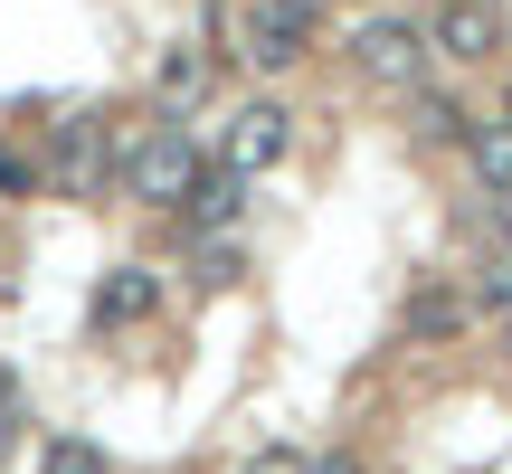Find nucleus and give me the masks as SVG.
<instances>
[{
	"instance_id": "obj_10",
	"label": "nucleus",
	"mask_w": 512,
	"mask_h": 474,
	"mask_svg": "<svg viewBox=\"0 0 512 474\" xmlns=\"http://www.w3.org/2000/svg\"><path fill=\"white\" fill-rule=\"evenodd\" d=\"M209 76H219V57H209V48H190V38H181V48H171L162 67H152V86H162V105L181 114V105H200V95H209Z\"/></svg>"
},
{
	"instance_id": "obj_16",
	"label": "nucleus",
	"mask_w": 512,
	"mask_h": 474,
	"mask_svg": "<svg viewBox=\"0 0 512 474\" xmlns=\"http://www.w3.org/2000/svg\"><path fill=\"white\" fill-rule=\"evenodd\" d=\"M38 181H48L38 162H19V152H0V200H19V190H38Z\"/></svg>"
},
{
	"instance_id": "obj_5",
	"label": "nucleus",
	"mask_w": 512,
	"mask_h": 474,
	"mask_svg": "<svg viewBox=\"0 0 512 474\" xmlns=\"http://www.w3.org/2000/svg\"><path fill=\"white\" fill-rule=\"evenodd\" d=\"M285 143H294V114L275 105V95H256V105H238V114H228V143H219V162L256 181V171H275V162H285Z\"/></svg>"
},
{
	"instance_id": "obj_21",
	"label": "nucleus",
	"mask_w": 512,
	"mask_h": 474,
	"mask_svg": "<svg viewBox=\"0 0 512 474\" xmlns=\"http://www.w3.org/2000/svg\"><path fill=\"white\" fill-rule=\"evenodd\" d=\"M503 323H512V304H503Z\"/></svg>"
},
{
	"instance_id": "obj_1",
	"label": "nucleus",
	"mask_w": 512,
	"mask_h": 474,
	"mask_svg": "<svg viewBox=\"0 0 512 474\" xmlns=\"http://www.w3.org/2000/svg\"><path fill=\"white\" fill-rule=\"evenodd\" d=\"M190 181H200V152H190L181 124H152L143 143L124 152V200H143V209H181Z\"/></svg>"
},
{
	"instance_id": "obj_6",
	"label": "nucleus",
	"mask_w": 512,
	"mask_h": 474,
	"mask_svg": "<svg viewBox=\"0 0 512 474\" xmlns=\"http://www.w3.org/2000/svg\"><path fill=\"white\" fill-rule=\"evenodd\" d=\"M427 48L456 57V67H484V57L503 48V10H494V0H437V19H427Z\"/></svg>"
},
{
	"instance_id": "obj_9",
	"label": "nucleus",
	"mask_w": 512,
	"mask_h": 474,
	"mask_svg": "<svg viewBox=\"0 0 512 474\" xmlns=\"http://www.w3.org/2000/svg\"><path fill=\"white\" fill-rule=\"evenodd\" d=\"M399 323H408V342H456V332H465V294L446 285V275H418Z\"/></svg>"
},
{
	"instance_id": "obj_17",
	"label": "nucleus",
	"mask_w": 512,
	"mask_h": 474,
	"mask_svg": "<svg viewBox=\"0 0 512 474\" xmlns=\"http://www.w3.org/2000/svg\"><path fill=\"white\" fill-rule=\"evenodd\" d=\"M238 474H304V456H294V446H256Z\"/></svg>"
},
{
	"instance_id": "obj_11",
	"label": "nucleus",
	"mask_w": 512,
	"mask_h": 474,
	"mask_svg": "<svg viewBox=\"0 0 512 474\" xmlns=\"http://www.w3.org/2000/svg\"><path fill=\"white\" fill-rule=\"evenodd\" d=\"M475 171H484V190H503V200H512V114L475 133Z\"/></svg>"
},
{
	"instance_id": "obj_18",
	"label": "nucleus",
	"mask_w": 512,
	"mask_h": 474,
	"mask_svg": "<svg viewBox=\"0 0 512 474\" xmlns=\"http://www.w3.org/2000/svg\"><path fill=\"white\" fill-rule=\"evenodd\" d=\"M10 418H19V380L0 370V446H10Z\"/></svg>"
},
{
	"instance_id": "obj_8",
	"label": "nucleus",
	"mask_w": 512,
	"mask_h": 474,
	"mask_svg": "<svg viewBox=\"0 0 512 474\" xmlns=\"http://www.w3.org/2000/svg\"><path fill=\"white\" fill-rule=\"evenodd\" d=\"M152 304H162V275H152V266H114L105 285H95V332H133V323H152Z\"/></svg>"
},
{
	"instance_id": "obj_19",
	"label": "nucleus",
	"mask_w": 512,
	"mask_h": 474,
	"mask_svg": "<svg viewBox=\"0 0 512 474\" xmlns=\"http://www.w3.org/2000/svg\"><path fill=\"white\" fill-rule=\"evenodd\" d=\"M304 474H361V465H351V456H323V465H304Z\"/></svg>"
},
{
	"instance_id": "obj_4",
	"label": "nucleus",
	"mask_w": 512,
	"mask_h": 474,
	"mask_svg": "<svg viewBox=\"0 0 512 474\" xmlns=\"http://www.w3.org/2000/svg\"><path fill=\"white\" fill-rule=\"evenodd\" d=\"M238 48H247V67H294V57L313 48V0H247V19H238Z\"/></svg>"
},
{
	"instance_id": "obj_20",
	"label": "nucleus",
	"mask_w": 512,
	"mask_h": 474,
	"mask_svg": "<svg viewBox=\"0 0 512 474\" xmlns=\"http://www.w3.org/2000/svg\"><path fill=\"white\" fill-rule=\"evenodd\" d=\"M503 237H512V200H503Z\"/></svg>"
},
{
	"instance_id": "obj_15",
	"label": "nucleus",
	"mask_w": 512,
	"mask_h": 474,
	"mask_svg": "<svg viewBox=\"0 0 512 474\" xmlns=\"http://www.w3.org/2000/svg\"><path fill=\"white\" fill-rule=\"evenodd\" d=\"M475 304H484V313H503V304H512V256H494V266L475 275Z\"/></svg>"
},
{
	"instance_id": "obj_3",
	"label": "nucleus",
	"mask_w": 512,
	"mask_h": 474,
	"mask_svg": "<svg viewBox=\"0 0 512 474\" xmlns=\"http://www.w3.org/2000/svg\"><path fill=\"white\" fill-rule=\"evenodd\" d=\"M114 171V124L105 114H67V124H48V181L67 190V200H95Z\"/></svg>"
},
{
	"instance_id": "obj_7",
	"label": "nucleus",
	"mask_w": 512,
	"mask_h": 474,
	"mask_svg": "<svg viewBox=\"0 0 512 474\" xmlns=\"http://www.w3.org/2000/svg\"><path fill=\"white\" fill-rule=\"evenodd\" d=\"M238 209H247V171H228V162H200V181H190V200H181L190 237H219V228H238Z\"/></svg>"
},
{
	"instance_id": "obj_13",
	"label": "nucleus",
	"mask_w": 512,
	"mask_h": 474,
	"mask_svg": "<svg viewBox=\"0 0 512 474\" xmlns=\"http://www.w3.org/2000/svg\"><path fill=\"white\" fill-rule=\"evenodd\" d=\"M48 474H105V456H95L86 437H57L48 446Z\"/></svg>"
},
{
	"instance_id": "obj_14",
	"label": "nucleus",
	"mask_w": 512,
	"mask_h": 474,
	"mask_svg": "<svg viewBox=\"0 0 512 474\" xmlns=\"http://www.w3.org/2000/svg\"><path fill=\"white\" fill-rule=\"evenodd\" d=\"M418 133H427V143H446V133H465V114L446 105V95H418Z\"/></svg>"
},
{
	"instance_id": "obj_2",
	"label": "nucleus",
	"mask_w": 512,
	"mask_h": 474,
	"mask_svg": "<svg viewBox=\"0 0 512 474\" xmlns=\"http://www.w3.org/2000/svg\"><path fill=\"white\" fill-rule=\"evenodd\" d=\"M351 67H361L370 86H389V95H418V76H427V29H408V19H389V10L351 19Z\"/></svg>"
},
{
	"instance_id": "obj_12",
	"label": "nucleus",
	"mask_w": 512,
	"mask_h": 474,
	"mask_svg": "<svg viewBox=\"0 0 512 474\" xmlns=\"http://www.w3.org/2000/svg\"><path fill=\"white\" fill-rule=\"evenodd\" d=\"M238 275H247V256H238V237H228V228H219V237H200V285L219 294V285H238Z\"/></svg>"
}]
</instances>
